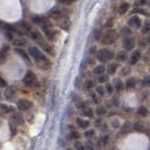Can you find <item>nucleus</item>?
<instances>
[{"instance_id":"12","label":"nucleus","mask_w":150,"mask_h":150,"mask_svg":"<svg viewBox=\"0 0 150 150\" xmlns=\"http://www.w3.org/2000/svg\"><path fill=\"white\" fill-rule=\"evenodd\" d=\"M76 124H77V127L79 129H83V130H86V129L89 127L90 122L89 120H83L81 117H78L77 120H76Z\"/></svg>"},{"instance_id":"23","label":"nucleus","mask_w":150,"mask_h":150,"mask_svg":"<svg viewBox=\"0 0 150 150\" xmlns=\"http://www.w3.org/2000/svg\"><path fill=\"white\" fill-rule=\"evenodd\" d=\"M95 91H96V94H97L99 97H103L104 95H105V87L104 86H102V85H98L95 87Z\"/></svg>"},{"instance_id":"31","label":"nucleus","mask_w":150,"mask_h":150,"mask_svg":"<svg viewBox=\"0 0 150 150\" xmlns=\"http://www.w3.org/2000/svg\"><path fill=\"white\" fill-rule=\"evenodd\" d=\"M68 138H69L70 140H78V139L80 138V134H79L77 131H71V132L68 134Z\"/></svg>"},{"instance_id":"17","label":"nucleus","mask_w":150,"mask_h":150,"mask_svg":"<svg viewBox=\"0 0 150 150\" xmlns=\"http://www.w3.org/2000/svg\"><path fill=\"white\" fill-rule=\"evenodd\" d=\"M113 86H114V89L116 90V91H122V90L124 89V83H123V81L121 80L120 78L114 79V83H113Z\"/></svg>"},{"instance_id":"8","label":"nucleus","mask_w":150,"mask_h":150,"mask_svg":"<svg viewBox=\"0 0 150 150\" xmlns=\"http://www.w3.org/2000/svg\"><path fill=\"white\" fill-rule=\"evenodd\" d=\"M140 59H141V51L140 50H134V51H132L130 58H129V62H130L131 66H134L140 61Z\"/></svg>"},{"instance_id":"33","label":"nucleus","mask_w":150,"mask_h":150,"mask_svg":"<svg viewBox=\"0 0 150 150\" xmlns=\"http://www.w3.org/2000/svg\"><path fill=\"white\" fill-rule=\"evenodd\" d=\"M108 79H110L108 75H105V74H103V75L99 76V78H98V81H99L100 83H108Z\"/></svg>"},{"instance_id":"35","label":"nucleus","mask_w":150,"mask_h":150,"mask_svg":"<svg viewBox=\"0 0 150 150\" xmlns=\"http://www.w3.org/2000/svg\"><path fill=\"white\" fill-rule=\"evenodd\" d=\"M83 146H85V149L86 150H94V143H93V141L89 140V139L86 141V143H85Z\"/></svg>"},{"instance_id":"10","label":"nucleus","mask_w":150,"mask_h":150,"mask_svg":"<svg viewBox=\"0 0 150 150\" xmlns=\"http://www.w3.org/2000/svg\"><path fill=\"white\" fill-rule=\"evenodd\" d=\"M11 123L14 124V125H22L23 123H24V117H23V115L21 113H13V115H11Z\"/></svg>"},{"instance_id":"19","label":"nucleus","mask_w":150,"mask_h":150,"mask_svg":"<svg viewBox=\"0 0 150 150\" xmlns=\"http://www.w3.org/2000/svg\"><path fill=\"white\" fill-rule=\"evenodd\" d=\"M132 129L134 130L135 132H143L144 131V124H143V122H141V121H137L134 124L132 125Z\"/></svg>"},{"instance_id":"30","label":"nucleus","mask_w":150,"mask_h":150,"mask_svg":"<svg viewBox=\"0 0 150 150\" xmlns=\"http://www.w3.org/2000/svg\"><path fill=\"white\" fill-rule=\"evenodd\" d=\"M76 107L79 108V110H83V108L88 107V102L87 100H80V102H78L76 104Z\"/></svg>"},{"instance_id":"37","label":"nucleus","mask_w":150,"mask_h":150,"mask_svg":"<svg viewBox=\"0 0 150 150\" xmlns=\"http://www.w3.org/2000/svg\"><path fill=\"white\" fill-rule=\"evenodd\" d=\"M147 4H148V0H137L135 1L137 7H142V6H146Z\"/></svg>"},{"instance_id":"53","label":"nucleus","mask_w":150,"mask_h":150,"mask_svg":"<svg viewBox=\"0 0 150 150\" xmlns=\"http://www.w3.org/2000/svg\"><path fill=\"white\" fill-rule=\"evenodd\" d=\"M67 150H74V149H71V148H68Z\"/></svg>"},{"instance_id":"9","label":"nucleus","mask_w":150,"mask_h":150,"mask_svg":"<svg viewBox=\"0 0 150 150\" xmlns=\"http://www.w3.org/2000/svg\"><path fill=\"white\" fill-rule=\"evenodd\" d=\"M4 95H5V98H6V99L11 100V99L14 98V96L16 95V87L15 86H7Z\"/></svg>"},{"instance_id":"29","label":"nucleus","mask_w":150,"mask_h":150,"mask_svg":"<svg viewBox=\"0 0 150 150\" xmlns=\"http://www.w3.org/2000/svg\"><path fill=\"white\" fill-rule=\"evenodd\" d=\"M141 32H142V34H148L150 32V23L147 22L142 24V26H141Z\"/></svg>"},{"instance_id":"48","label":"nucleus","mask_w":150,"mask_h":150,"mask_svg":"<svg viewBox=\"0 0 150 150\" xmlns=\"http://www.w3.org/2000/svg\"><path fill=\"white\" fill-rule=\"evenodd\" d=\"M127 70H124V68H123V70H122V75H128L129 72H130V69L129 68H125Z\"/></svg>"},{"instance_id":"15","label":"nucleus","mask_w":150,"mask_h":150,"mask_svg":"<svg viewBox=\"0 0 150 150\" xmlns=\"http://www.w3.org/2000/svg\"><path fill=\"white\" fill-rule=\"evenodd\" d=\"M129 9H130V4H129V2H122L120 6H119L117 11H119L120 15H124V14L128 13Z\"/></svg>"},{"instance_id":"38","label":"nucleus","mask_w":150,"mask_h":150,"mask_svg":"<svg viewBox=\"0 0 150 150\" xmlns=\"http://www.w3.org/2000/svg\"><path fill=\"white\" fill-rule=\"evenodd\" d=\"M75 150H86L85 149V146L79 141H76L75 142Z\"/></svg>"},{"instance_id":"43","label":"nucleus","mask_w":150,"mask_h":150,"mask_svg":"<svg viewBox=\"0 0 150 150\" xmlns=\"http://www.w3.org/2000/svg\"><path fill=\"white\" fill-rule=\"evenodd\" d=\"M97 96H98L97 94H91V96H90L91 99H93V102H94L95 104H98V103H99V99H98Z\"/></svg>"},{"instance_id":"41","label":"nucleus","mask_w":150,"mask_h":150,"mask_svg":"<svg viewBox=\"0 0 150 150\" xmlns=\"http://www.w3.org/2000/svg\"><path fill=\"white\" fill-rule=\"evenodd\" d=\"M7 86H8L7 81H6V80H5V79H4V78L0 76V87H1V88H6Z\"/></svg>"},{"instance_id":"39","label":"nucleus","mask_w":150,"mask_h":150,"mask_svg":"<svg viewBox=\"0 0 150 150\" xmlns=\"http://www.w3.org/2000/svg\"><path fill=\"white\" fill-rule=\"evenodd\" d=\"M121 32H122V34H123V35H125V36H129V35L131 34V28H130L129 26H128V27H123Z\"/></svg>"},{"instance_id":"40","label":"nucleus","mask_w":150,"mask_h":150,"mask_svg":"<svg viewBox=\"0 0 150 150\" xmlns=\"http://www.w3.org/2000/svg\"><path fill=\"white\" fill-rule=\"evenodd\" d=\"M14 44L18 45V46H24V45L26 44V41H24L22 38H18V40H16L15 42H14Z\"/></svg>"},{"instance_id":"22","label":"nucleus","mask_w":150,"mask_h":150,"mask_svg":"<svg viewBox=\"0 0 150 150\" xmlns=\"http://www.w3.org/2000/svg\"><path fill=\"white\" fill-rule=\"evenodd\" d=\"M95 113L97 114V116L102 117V116H104V115L107 114V110H106L105 106H98L97 108H96V111H95Z\"/></svg>"},{"instance_id":"21","label":"nucleus","mask_w":150,"mask_h":150,"mask_svg":"<svg viewBox=\"0 0 150 150\" xmlns=\"http://www.w3.org/2000/svg\"><path fill=\"white\" fill-rule=\"evenodd\" d=\"M137 114L139 115V116H142V117H146V116H148V114H149V111H148V108L146 107V106H140L139 108H138V111H137Z\"/></svg>"},{"instance_id":"25","label":"nucleus","mask_w":150,"mask_h":150,"mask_svg":"<svg viewBox=\"0 0 150 150\" xmlns=\"http://www.w3.org/2000/svg\"><path fill=\"white\" fill-rule=\"evenodd\" d=\"M133 14H141V15L143 16H146V17H149L150 14L147 11V10H144V9H142V8H139V7H137L135 9H133L132 10V15Z\"/></svg>"},{"instance_id":"36","label":"nucleus","mask_w":150,"mask_h":150,"mask_svg":"<svg viewBox=\"0 0 150 150\" xmlns=\"http://www.w3.org/2000/svg\"><path fill=\"white\" fill-rule=\"evenodd\" d=\"M95 135V130H93V129H90V130H87L86 132H85V137L87 138V139H90L91 137H94Z\"/></svg>"},{"instance_id":"14","label":"nucleus","mask_w":150,"mask_h":150,"mask_svg":"<svg viewBox=\"0 0 150 150\" xmlns=\"http://www.w3.org/2000/svg\"><path fill=\"white\" fill-rule=\"evenodd\" d=\"M0 112L2 113V114H10V113H14V107H11L10 105H7V104L1 103V104H0Z\"/></svg>"},{"instance_id":"11","label":"nucleus","mask_w":150,"mask_h":150,"mask_svg":"<svg viewBox=\"0 0 150 150\" xmlns=\"http://www.w3.org/2000/svg\"><path fill=\"white\" fill-rule=\"evenodd\" d=\"M119 69V63L117 62H110L106 67V71H107V75H115V72L117 71Z\"/></svg>"},{"instance_id":"46","label":"nucleus","mask_w":150,"mask_h":150,"mask_svg":"<svg viewBox=\"0 0 150 150\" xmlns=\"http://www.w3.org/2000/svg\"><path fill=\"white\" fill-rule=\"evenodd\" d=\"M103 120H102V117H98L97 120H96V127H98V128H100L102 125H103Z\"/></svg>"},{"instance_id":"24","label":"nucleus","mask_w":150,"mask_h":150,"mask_svg":"<svg viewBox=\"0 0 150 150\" xmlns=\"http://www.w3.org/2000/svg\"><path fill=\"white\" fill-rule=\"evenodd\" d=\"M41 43V45L43 46V49H44V51L47 54H51V55H54V49H53L51 45H47L45 44V43H43V42H40Z\"/></svg>"},{"instance_id":"52","label":"nucleus","mask_w":150,"mask_h":150,"mask_svg":"<svg viewBox=\"0 0 150 150\" xmlns=\"http://www.w3.org/2000/svg\"><path fill=\"white\" fill-rule=\"evenodd\" d=\"M147 41L150 42V32H149V35H148V38H147Z\"/></svg>"},{"instance_id":"55","label":"nucleus","mask_w":150,"mask_h":150,"mask_svg":"<svg viewBox=\"0 0 150 150\" xmlns=\"http://www.w3.org/2000/svg\"><path fill=\"white\" fill-rule=\"evenodd\" d=\"M149 7H150V4H149Z\"/></svg>"},{"instance_id":"34","label":"nucleus","mask_w":150,"mask_h":150,"mask_svg":"<svg viewBox=\"0 0 150 150\" xmlns=\"http://www.w3.org/2000/svg\"><path fill=\"white\" fill-rule=\"evenodd\" d=\"M131 128H132L131 123H130V122H125V123H124V125H123V129H122L123 133H129V131L131 130Z\"/></svg>"},{"instance_id":"5","label":"nucleus","mask_w":150,"mask_h":150,"mask_svg":"<svg viewBox=\"0 0 150 150\" xmlns=\"http://www.w3.org/2000/svg\"><path fill=\"white\" fill-rule=\"evenodd\" d=\"M128 26L130 28H133V30H139V28H141V26H142V21L140 19L139 16H137V15L132 16V17L129 19Z\"/></svg>"},{"instance_id":"47","label":"nucleus","mask_w":150,"mask_h":150,"mask_svg":"<svg viewBox=\"0 0 150 150\" xmlns=\"http://www.w3.org/2000/svg\"><path fill=\"white\" fill-rule=\"evenodd\" d=\"M62 4H66V5H70V4H74L76 0H60Z\"/></svg>"},{"instance_id":"49","label":"nucleus","mask_w":150,"mask_h":150,"mask_svg":"<svg viewBox=\"0 0 150 150\" xmlns=\"http://www.w3.org/2000/svg\"><path fill=\"white\" fill-rule=\"evenodd\" d=\"M112 23H113V21H112V19H110V21H108V22L106 23L105 27H112V25H113Z\"/></svg>"},{"instance_id":"44","label":"nucleus","mask_w":150,"mask_h":150,"mask_svg":"<svg viewBox=\"0 0 150 150\" xmlns=\"http://www.w3.org/2000/svg\"><path fill=\"white\" fill-rule=\"evenodd\" d=\"M112 104L114 106H119V105H120V99H119V97H113Z\"/></svg>"},{"instance_id":"26","label":"nucleus","mask_w":150,"mask_h":150,"mask_svg":"<svg viewBox=\"0 0 150 150\" xmlns=\"http://www.w3.org/2000/svg\"><path fill=\"white\" fill-rule=\"evenodd\" d=\"M83 114L85 115V116H87L88 119H93V117H94V111H93V108H90V107L83 108Z\"/></svg>"},{"instance_id":"2","label":"nucleus","mask_w":150,"mask_h":150,"mask_svg":"<svg viewBox=\"0 0 150 150\" xmlns=\"http://www.w3.org/2000/svg\"><path fill=\"white\" fill-rule=\"evenodd\" d=\"M23 83L28 87V88H34L35 86H38V78H36V75L32 71V70H28L24 78H23Z\"/></svg>"},{"instance_id":"54","label":"nucleus","mask_w":150,"mask_h":150,"mask_svg":"<svg viewBox=\"0 0 150 150\" xmlns=\"http://www.w3.org/2000/svg\"><path fill=\"white\" fill-rule=\"evenodd\" d=\"M149 54H150V47H149Z\"/></svg>"},{"instance_id":"6","label":"nucleus","mask_w":150,"mask_h":150,"mask_svg":"<svg viewBox=\"0 0 150 150\" xmlns=\"http://www.w3.org/2000/svg\"><path fill=\"white\" fill-rule=\"evenodd\" d=\"M32 102L28 100V99H25V98H21V99H18L17 100V107H18V110L19 111H22V112H26V111H28L30 108H32Z\"/></svg>"},{"instance_id":"27","label":"nucleus","mask_w":150,"mask_h":150,"mask_svg":"<svg viewBox=\"0 0 150 150\" xmlns=\"http://www.w3.org/2000/svg\"><path fill=\"white\" fill-rule=\"evenodd\" d=\"M105 87V93L107 95H113V93H114V86H113L111 83H106V85L104 86Z\"/></svg>"},{"instance_id":"16","label":"nucleus","mask_w":150,"mask_h":150,"mask_svg":"<svg viewBox=\"0 0 150 150\" xmlns=\"http://www.w3.org/2000/svg\"><path fill=\"white\" fill-rule=\"evenodd\" d=\"M128 51H125V50H122L120 52L116 54V60L117 62H124V61L128 60Z\"/></svg>"},{"instance_id":"42","label":"nucleus","mask_w":150,"mask_h":150,"mask_svg":"<svg viewBox=\"0 0 150 150\" xmlns=\"http://www.w3.org/2000/svg\"><path fill=\"white\" fill-rule=\"evenodd\" d=\"M94 38H95V40H102V34H100V30H95V33H94Z\"/></svg>"},{"instance_id":"7","label":"nucleus","mask_w":150,"mask_h":150,"mask_svg":"<svg viewBox=\"0 0 150 150\" xmlns=\"http://www.w3.org/2000/svg\"><path fill=\"white\" fill-rule=\"evenodd\" d=\"M123 47L125 51H133V49L135 47V40L134 38L131 36H127L123 41Z\"/></svg>"},{"instance_id":"13","label":"nucleus","mask_w":150,"mask_h":150,"mask_svg":"<svg viewBox=\"0 0 150 150\" xmlns=\"http://www.w3.org/2000/svg\"><path fill=\"white\" fill-rule=\"evenodd\" d=\"M137 78L135 77H130L127 79V81H125V88L127 89H132V88H134L135 86H137Z\"/></svg>"},{"instance_id":"45","label":"nucleus","mask_w":150,"mask_h":150,"mask_svg":"<svg viewBox=\"0 0 150 150\" xmlns=\"http://www.w3.org/2000/svg\"><path fill=\"white\" fill-rule=\"evenodd\" d=\"M112 127L115 129H119L120 128V122H119V120H113L112 121Z\"/></svg>"},{"instance_id":"50","label":"nucleus","mask_w":150,"mask_h":150,"mask_svg":"<svg viewBox=\"0 0 150 150\" xmlns=\"http://www.w3.org/2000/svg\"><path fill=\"white\" fill-rule=\"evenodd\" d=\"M10 130H11V134H15V133H16V129L13 128V124H10Z\"/></svg>"},{"instance_id":"1","label":"nucleus","mask_w":150,"mask_h":150,"mask_svg":"<svg viewBox=\"0 0 150 150\" xmlns=\"http://www.w3.org/2000/svg\"><path fill=\"white\" fill-rule=\"evenodd\" d=\"M114 58V52L110 49H100L96 52V59H97L100 63H107L111 62V60H113Z\"/></svg>"},{"instance_id":"51","label":"nucleus","mask_w":150,"mask_h":150,"mask_svg":"<svg viewBox=\"0 0 150 150\" xmlns=\"http://www.w3.org/2000/svg\"><path fill=\"white\" fill-rule=\"evenodd\" d=\"M103 140H104V141H103V143H104V144H106V143H107V140H108V137H104V138H103Z\"/></svg>"},{"instance_id":"32","label":"nucleus","mask_w":150,"mask_h":150,"mask_svg":"<svg viewBox=\"0 0 150 150\" xmlns=\"http://www.w3.org/2000/svg\"><path fill=\"white\" fill-rule=\"evenodd\" d=\"M8 50H9V46L8 45H5L1 50H0V60H2L5 58V55L8 53Z\"/></svg>"},{"instance_id":"28","label":"nucleus","mask_w":150,"mask_h":150,"mask_svg":"<svg viewBox=\"0 0 150 150\" xmlns=\"http://www.w3.org/2000/svg\"><path fill=\"white\" fill-rule=\"evenodd\" d=\"M96 87V83L94 81V80H87V81H85V88L86 89H93V88H95Z\"/></svg>"},{"instance_id":"18","label":"nucleus","mask_w":150,"mask_h":150,"mask_svg":"<svg viewBox=\"0 0 150 150\" xmlns=\"http://www.w3.org/2000/svg\"><path fill=\"white\" fill-rule=\"evenodd\" d=\"M105 70H106V67L102 63V64H98V66H96V67H94L93 72H94V75L100 76L105 72Z\"/></svg>"},{"instance_id":"4","label":"nucleus","mask_w":150,"mask_h":150,"mask_svg":"<svg viewBox=\"0 0 150 150\" xmlns=\"http://www.w3.org/2000/svg\"><path fill=\"white\" fill-rule=\"evenodd\" d=\"M28 55H30V58L35 61V62H38V61H40V59L43 58L44 54L42 53V51L38 49V46H30V47H28Z\"/></svg>"},{"instance_id":"3","label":"nucleus","mask_w":150,"mask_h":150,"mask_svg":"<svg viewBox=\"0 0 150 150\" xmlns=\"http://www.w3.org/2000/svg\"><path fill=\"white\" fill-rule=\"evenodd\" d=\"M117 38L116 32L114 30H108L105 34L102 36V43L104 45H111L113 44Z\"/></svg>"},{"instance_id":"20","label":"nucleus","mask_w":150,"mask_h":150,"mask_svg":"<svg viewBox=\"0 0 150 150\" xmlns=\"http://www.w3.org/2000/svg\"><path fill=\"white\" fill-rule=\"evenodd\" d=\"M15 51L18 53V54H19V55H21V57H22L23 59L26 61L27 63H30V55H28V54H27L26 52H25V51L23 50L22 47H17Z\"/></svg>"}]
</instances>
